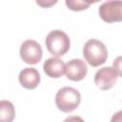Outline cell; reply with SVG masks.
I'll list each match as a JSON object with an SVG mask.
<instances>
[{"label":"cell","instance_id":"obj_1","mask_svg":"<svg viewBox=\"0 0 122 122\" xmlns=\"http://www.w3.org/2000/svg\"><path fill=\"white\" fill-rule=\"evenodd\" d=\"M83 55L91 66L98 67L106 62L108 58V51L101 41L97 39H90L84 45Z\"/></svg>","mask_w":122,"mask_h":122},{"label":"cell","instance_id":"obj_2","mask_svg":"<svg viewBox=\"0 0 122 122\" xmlns=\"http://www.w3.org/2000/svg\"><path fill=\"white\" fill-rule=\"evenodd\" d=\"M81 102L80 92L71 87L61 88L55 95V105L63 112H71L78 108Z\"/></svg>","mask_w":122,"mask_h":122},{"label":"cell","instance_id":"obj_3","mask_svg":"<svg viewBox=\"0 0 122 122\" xmlns=\"http://www.w3.org/2000/svg\"><path fill=\"white\" fill-rule=\"evenodd\" d=\"M47 50L55 57L64 55L70 49L71 42L69 36L60 30H54L49 32L46 37Z\"/></svg>","mask_w":122,"mask_h":122},{"label":"cell","instance_id":"obj_4","mask_svg":"<svg viewBox=\"0 0 122 122\" xmlns=\"http://www.w3.org/2000/svg\"><path fill=\"white\" fill-rule=\"evenodd\" d=\"M19 53L21 59L29 65L37 64L42 59L43 55L40 44L32 39H28L22 43Z\"/></svg>","mask_w":122,"mask_h":122},{"label":"cell","instance_id":"obj_5","mask_svg":"<svg viewBox=\"0 0 122 122\" xmlns=\"http://www.w3.org/2000/svg\"><path fill=\"white\" fill-rule=\"evenodd\" d=\"M118 77H120V74L114 68L104 67L96 71L94 75V83L100 90L107 91L115 85Z\"/></svg>","mask_w":122,"mask_h":122},{"label":"cell","instance_id":"obj_6","mask_svg":"<svg viewBox=\"0 0 122 122\" xmlns=\"http://www.w3.org/2000/svg\"><path fill=\"white\" fill-rule=\"evenodd\" d=\"M99 16L107 23L120 22L122 20V2L107 1L99 7Z\"/></svg>","mask_w":122,"mask_h":122},{"label":"cell","instance_id":"obj_7","mask_svg":"<svg viewBox=\"0 0 122 122\" xmlns=\"http://www.w3.org/2000/svg\"><path fill=\"white\" fill-rule=\"evenodd\" d=\"M88 72L86 63L82 59H71L66 64L65 73L71 81H80L85 78Z\"/></svg>","mask_w":122,"mask_h":122},{"label":"cell","instance_id":"obj_8","mask_svg":"<svg viewBox=\"0 0 122 122\" xmlns=\"http://www.w3.org/2000/svg\"><path fill=\"white\" fill-rule=\"evenodd\" d=\"M18 79L22 87L28 90H33L40 83V74L34 68H25L20 71Z\"/></svg>","mask_w":122,"mask_h":122},{"label":"cell","instance_id":"obj_9","mask_svg":"<svg viewBox=\"0 0 122 122\" xmlns=\"http://www.w3.org/2000/svg\"><path fill=\"white\" fill-rule=\"evenodd\" d=\"M66 64L64 61L58 57L48 58L43 65V70L45 73L52 78H59L65 73Z\"/></svg>","mask_w":122,"mask_h":122},{"label":"cell","instance_id":"obj_10","mask_svg":"<svg viewBox=\"0 0 122 122\" xmlns=\"http://www.w3.org/2000/svg\"><path fill=\"white\" fill-rule=\"evenodd\" d=\"M15 117V108L8 100L0 101V122H12Z\"/></svg>","mask_w":122,"mask_h":122},{"label":"cell","instance_id":"obj_11","mask_svg":"<svg viewBox=\"0 0 122 122\" xmlns=\"http://www.w3.org/2000/svg\"><path fill=\"white\" fill-rule=\"evenodd\" d=\"M66 6L74 11H79V10H83L89 8V6L92 3V1H83V0H66Z\"/></svg>","mask_w":122,"mask_h":122},{"label":"cell","instance_id":"obj_12","mask_svg":"<svg viewBox=\"0 0 122 122\" xmlns=\"http://www.w3.org/2000/svg\"><path fill=\"white\" fill-rule=\"evenodd\" d=\"M63 122H85L83 120L82 117L80 116H76V115H71V116H69L67 117Z\"/></svg>","mask_w":122,"mask_h":122},{"label":"cell","instance_id":"obj_13","mask_svg":"<svg viewBox=\"0 0 122 122\" xmlns=\"http://www.w3.org/2000/svg\"><path fill=\"white\" fill-rule=\"evenodd\" d=\"M57 1H36V4H38L39 6L43 7V8H49L54 4H56Z\"/></svg>","mask_w":122,"mask_h":122},{"label":"cell","instance_id":"obj_14","mask_svg":"<svg viewBox=\"0 0 122 122\" xmlns=\"http://www.w3.org/2000/svg\"><path fill=\"white\" fill-rule=\"evenodd\" d=\"M121 57L119 56V57H117L116 59H115V61H113V68L117 71V72L120 74V76H121V66H120V64H121Z\"/></svg>","mask_w":122,"mask_h":122},{"label":"cell","instance_id":"obj_15","mask_svg":"<svg viewBox=\"0 0 122 122\" xmlns=\"http://www.w3.org/2000/svg\"><path fill=\"white\" fill-rule=\"evenodd\" d=\"M121 121H122V112L119 111L115 114L112 115L111 122H121Z\"/></svg>","mask_w":122,"mask_h":122}]
</instances>
